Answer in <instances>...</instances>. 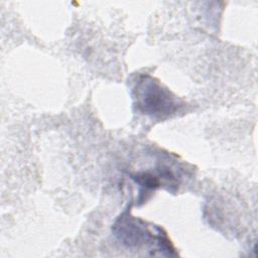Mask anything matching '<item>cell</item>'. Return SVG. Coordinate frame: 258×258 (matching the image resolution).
<instances>
[{
    "label": "cell",
    "mask_w": 258,
    "mask_h": 258,
    "mask_svg": "<svg viewBox=\"0 0 258 258\" xmlns=\"http://www.w3.org/2000/svg\"><path fill=\"white\" fill-rule=\"evenodd\" d=\"M115 237L128 248L147 247L152 256H175V249L167 234L158 226L130 215L125 211L113 225Z\"/></svg>",
    "instance_id": "6da1fadb"
},
{
    "label": "cell",
    "mask_w": 258,
    "mask_h": 258,
    "mask_svg": "<svg viewBox=\"0 0 258 258\" xmlns=\"http://www.w3.org/2000/svg\"><path fill=\"white\" fill-rule=\"evenodd\" d=\"M132 93L137 110L153 118H166L180 107L177 97L148 75L137 79Z\"/></svg>",
    "instance_id": "7a4b0ae2"
}]
</instances>
